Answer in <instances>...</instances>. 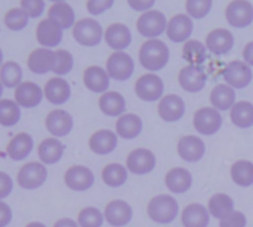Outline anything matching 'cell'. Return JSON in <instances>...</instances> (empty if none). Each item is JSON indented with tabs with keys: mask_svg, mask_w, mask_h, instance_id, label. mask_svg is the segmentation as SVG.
Returning <instances> with one entry per match:
<instances>
[{
	"mask_svg": "<svg viewBox=\"0 0 253 227\" xmlns=\"http://www.w3.org/2000/svg\"><path fill=\"white\" fill-rule=\"evenodd\" d=\"M138 56H139L141 65L145 69L151 72H157L168 65L170 52L165 41L154 38V40H147L142 43V46L139 47Z\"/></svg>",
	"mask_w": 253,
	"mask_h": 227,
	"instance_id": "1",
	"label": "cell"
},
{
	"mask_svg": "<svg viewBox=\"0 0 253 227\" xmlns=\"http://www.w3.org/2000/svg\"><path fill=\"white\" fill-rule=\"evenodd\" d=\"M147 213L154 223L170 225L179 214V205L172 195H157L150 201Z\"/></svg>",
	"mask_w": 253,
	"mask_h": 227,
	"instance_id": "2",
	"label": "cell"
},
{
	"mask_svg": "<svg viewBox=\"0 0 253 227\" xmlns=\"http://www.w3.org/2000/svg\"><path fill=\"white\" fill-rule=\"evenodd\" d=\"M104 34L105 31L102 30V25L93 18H83L77 21V24L73 28L74 40L84 47L98 46L104 38Z\"/></svg>",
	"mask_w": 253,
	"mask_h": 227,
	"instance_id": "3",
	"label": "cell"
},
{
	"mask_svg": "<svg viewBox=\"0 0 253 227\" xmlns=\"http://www.w3.org/2000/svg\"><path fill=\"white\" fill-rule=\"evenodd\" d=\"M168 25H169V21L166 19L163 12L156 10V9L142 13L136 21L138 32L148 40H154L160 37L165 31H168Z\"/></svg>",
	"mask_w": 253,
	"mask_h": 227,
	"instance_id": "4",
	"label": "cell"
},
{
	"mask_svg": "<svg viewBox=\"0 0 253 227\" xmlns=\"http://www.w3.org/2000/svg\"><path fill=\"white\" fill-rule=\"evenodd\" d=\"M18 185L25 191H36L44 185L47 180V168L42 162L24 164L16 176Z\"/></svg>",
	"mask_w": 253,
	"mask_h": 227,
	"instance_id": "5",
	"label": "cell"
},
{
	"mask_svg": "<svg viewBox=\"0 0 253 227\" xmlns=\"http://www.w3.org/2000/svg\"><path fill=\"white\" fill-rule=\"evenodd\" d=\"M135 93L141 100L156 102L163 99L165 83L157 74H144L135 84Z\"/></svg>",
	"mask_w": 253,
	"mask_h": 227,
	"instance_id": "6",
	"label": "cell"
},
{
	"mask_svg": "<svg viewBox=\"0 0 253 227\" xmlns=\"http://www.w3.org/2000/svg\"><path fill=\"white\" fill-rule=\"evenodd\" d=\"M107 72L116 81H126L135 71V62L126 52H114L107 59Z\"/></svg>",
	"mask_w": 253,
	"mask_h": 227,
	"instance_id": "7",
	"label": "cell"
},
{
	"mask_svg": "<svg viewBox=\"0 0 253 227\" xmlns=\"http://www.w3.org/2000/svg\"><path fill=\"white\" fill-rule=\"evenodd\" d=\"M193 124L199 133H202L205 136H212L221 130L222 115L215 108L205 106V108H200L196 111L194 118H193Z\"/></svg>",
	"mask_w": 253,
	"mask_h": 227,
	"instance_id": "8",
	"label": "cell"
},
{
	"mask_svg": "<svg viewBox=\"0 0 253 227\" xmlns=\"http://www.w3.org/2000/svg\"><path fill=\"white\" fill-rule=\"evenodd\" d=\"M222 77L225 80V83L233 87V89H245L251 84L253 78L252 68L249 64H246L245 61H231L224 72Z\"/></svg>",
	"mask_w": 253,
	"mask_h": 227,
	"instance_id": "9",
	"label": "cell"
},
{
	"mask_svg": "<svg viewBox=\"0 0 253 227\" xmlns=\"http://www.w3.org/2000/svg\"><path fill=\"white\" fill-rule=\"evenodd\" d=\"M157 165L154 152L145 148H138L132 151L126 158V168L136 176H144L151 173Z\"/></svg>",
	"mask_w": 253,
	"mask_h": 227,
	"instance_id": "10",
	"label": "cell"
},
{
	"mask_svg": "<svg viewBox=\"0 0 253 227\" xmlns=\"http://www.w3.org/2000/svg\"><path fill=\"white\" fill-rule=\"evenodd\" d=\"M64 182L68 189L74 192H86L95 183V176L90 168L84 165H73L65 171Z\"/></svg>",
	"mask_w": 253,
	"mask_h": 227,
	"instance_id": "11",
	"label": "cell"
},
{
	"mask_svg": "<svg viewBox=\"0 0 253 227\" xmlns=\"http://www.w3.org/2000/svg\"><path fill=\"white\" fill-rule=\"evenodd\" d=\"M44 126L53 137L59 139V137H65L71 133V130L74 127V120H73L71 114H68L64 109H53L47 114V117L44 120Z\"/></svg>",
	"mask_w": 253,
	"mask_h": 227,
	"instance_id": "12",
	"label": "cell"
},
{
	"mask_svg": "<svg viewBox=\"0 0 253 227\" xmlns=\"http://www.w3.org/2000/svg\"><path fill=\"white\" fill-rule=\"evenodd\" d=\"M227 22L236 28H246L253 22V4L245 0L231 1L225 9Z\"/></svg>",
	"mask_w": 253,
	"mask_h": 227,
	"instance_id": "13",
	"label": "cell"
},
{
	"mask_svg": "<svg viewBox=\"0 0 253 227\" xmlns=\"http://www.w3.org/2000/svg\"><path fill=\"white\" fill-rule=\"evenodd\" d=\"M15 102L24 109H33L40 105L44 97V92L33 81H22L15 89Z\"/></svg>",
	"mask_w": 253,
	"mask_h": 227,
	"instance_id": "14",
	"label": "cell"
},
{
	"mask_svg": "<svg viewBox=\"0 0 253 227\" xmlns=\"http://www.w3.org/2000/svg\"><path fill=\"white\" fill-rule=\"evenodd\" d=\"M105 220L110 226L125 227L127 226L133 217V210L130 204H127L123 199H114L110 204H107L104 210Z\"/></svg>",
	"mask_w": 253,
	"mask_h": 227,
	"instance_id": "15",
	"label": "cell"
},
{
	"mask_svg": "<svg viewBox=\"0 0 253 227\" xmlns=\"http://www.w3.org/2000/svg\"><path fill=\"white\" fill-rule=\"evenodd\" d=\"M178 155L187 162H199L206 154V145L199 136H184L176 145Z\"/></svg>",
	"mask_w": 253,
	"mask_h": 227,
	"instance_id": "16",
	"label": "cell"
},
{
	"mask_svg": "<svg viewBox=\"0 0 253 227\" xmlns=\"http://www.w3.org/2000/svg\"><path fill=\"white\" fill-rule=\"evenodd\" d=\"M62 37H64V30L49 18L40 21L36 28V38L44 49H52L59 46Z\"/></svg>",
	"mask_w": 253,
	"mask_h": 227,
	"instance_id": "17",
	"label": "cell"
},
{
	"mask_svg": "<svg viewBox=\"0 0 253 227\" xmlns=\"http://www.w3.org/2000/svg\"><path fill=\"white\" fill-rule=\"evenodd\" d=\"M205 44H206L208 50L216 56L228 55L234 47V35L230 30L216 28L208 34Z\"/></svg>",
	"mask_w": 253,
	"mask_h": 227,
	"instance_id": "18",
	"label": "cell"
},
{
	"mask_svg": "<svg viewBox=\"0 0 253 227\" xmlns=\"http://www.w3.org/2000/svg\"><path fill=\"white\" fill-rule=\"evenodd\" d=\"M104 40L108 47H111L116 52H123L126 50L130 43H132V32L130 28L125 24L114 22L110 27H107Z\"/></svg>",
	"mask_w": 253,
	"mask_h": 227,
	"instance_id": "19",
	"label": "cell"
},
{
	"mask_svg": "<svg viewBox=\"0 0 253 227\" xmlns=\"http://www.w3.org/2000/svg\"><path fill=\"white\" fill-rule=\"evenodd\" d=\"M179 86L188 93H199L205 89L208 83L206 72L199 66H184L178 74Z\"/></svg>",
	"mask_w": 253,
	"mask_h": 227,
	"instance_id": "20",
	"label": "cell"
},
{
	"mask_svg": "<svg viewBox=\"0 0 253 227\" xmlns=\"http://www.w3.org/2000/svg\"><path fill=\"white\" fill-rule=\"evenodd\" d=\"M194 25H193V19L188 15L184 13H178L175 15L168 25V38L172 40L173 43H187L191 38Z\"/></svg>",
	"mask_w": 253,
	"mask_h": 227,
	"instance_id": "21",
	"label": "cell"
},
{
	"mask_svg": "<svg viewBox=\"0 0 253 227\" xmlns=\"http://www.w3.org/2000/svg\"><path fill=\"white\" fill-rule=\"evenodd\" d=\"M55 62H56V53L53 50H49L44 47L33 50L27 59L28 69L34 74H39V75H43V74H47L49 71H53Z\"/></svg>",
	"mask_w": 253,
	"mask_h": 227,
	"instance_id": "22",
	"label": "cell"
},
{
	"mask_svg": "<svg viewBox=\"0 0 253 227\" xmlns=\"http://www.w3.org/2000/svg\"><path fill=\"white\" fill-rule=\"evenodd\" d=\"M159 115L166 123H176L185 115V102L178 95H166L159 102Z\"/></svg>",
	"mask_w": 253,
	"mask_h": 227,
	"instance_id": "23",
	"label": "cell"
},
{
	"mask_svg": "<svg viewBox=\"0 0 253 227\" xmlns=\"http://www.w3.org/2000/svg\"><path fill=\"white\" fill-rule=\"evenodd\" d=\"M44 97L52 105H64L71 97V86L62 77H52L44 84Z\"/></svg>",
	"mask_w": 253,
	"mask_h": 227,
	"instance_id": "24",
	"label": "cell"
},
{
	"mask_svg": "<svg viewBox=\"0 0 253 227\" xmlns=\"http://www.w3.org/2000/svg\"><path fill=\"white\" fill-rule=\"evenodd\" d=\"M83 84L86 86L87 90L93 93H107L110 87V75L107 69L98 65H92L84 69L83 72Z\"/></svg>",
	"mask_w": 253,
	"mask_h": 227,
	"instance_id": "25",
	"label": "cell"
},
{
	"mask_svg": "<svg viewBox=\"0 0 253 227\" xmlns=\"http://www.w3.org/2000/svg\"><path fill=\"white\" fill-rule=\"evenodd\" d=\"M117 143L119 136L111 130H98L89 139V148L96 155H110L116 151Z\"/></svg>",
	"mask_w": 253,
	"mask_h": 227,
	"instance_id": "26",
	"label": "cell"
},
{
	"mask_svg": "<svg viewBox=\"0 0 253 227\" xmlns=\"http://www.w3.org/2000/svg\"><path fill=\"white\" fill-rule=\"evenodd\" d=\"M64 152H65V146L56 137H49L42 140L37 148V155L40 158V162L44 165H53L59 162L61 158L64 157Z\"/></svg>",
	"mask_w": 253,
	"mask_h": 227,
	"instance_id": "27",
	"label": "cell"
},
{
	"mask_svg": "<svg viewBox=\"0 0 253 227\" xmlns=\"http://www.w3.org/2000/svg\"><path fill=\"white\" fill-rule=\"evenodd\" d=\"M33 148H34L33 137L28 133H18L7 143L6 154L12 161H22L33 152Z\"/></svg>",
	"mask_w": 253,
	"mask_h": 227,
	"instance_id": "28",
	"label": "cell"
},
{
	"mask_svg": "<svg viewBox=\"0 0 253 227\" xmlns=\"http://www.w3.org/2000/svg\"><path fill=\"white\" fill-rule=\"evenodd\" d=\"M165 185L169 189V192H173V194H185L193 186V176L185 168H181V167L170 168L166 173Z\"/></svg>",
	"mask_w": 253,
	"mask_h": 227,
	"instance_id": "29",
	"label": "cell"
},
{
	"mask_svg": "<svg viewBox=\"0 0 253 227\" xmlns=\"http://www.w3.org/2000/svg\"><path fill=\"white\" fill-rule=\"evenodd\" d=\"M211 213L202 204H190L181 214V222L184 227H208L211 223Z\"/></svg>",
	"mask_w": 253,
	"mask_h": 227,
	"instance_id": "30",
	"label": "cell"
},
{
	"mask_svg": "<svg viewBox=\"0 0 253 227\" xmlns=\"http://www.w3.org/2000/svg\"><path fill=\"white\" fill-rule=\"evenodd\" d=\"M47 18L55 21L62 30L74 28L76 22V12L71 7L70 3L67 1H55L49 9H47Z\"/></svg>",
	"mask_w": 253,
	"mask_h": 227,
	"instance_id": "31",
	"label": "cell"
},
{
	"mask_svg": "<svg viewBox=\"0 0 253 227\" xmlns=\"http://www.w3.org/2000/svg\"><path fill=\"white\" fill-rule=\"evenodd\" d=\"M142 129H144L142 120L136 114H125L116 123L117 136L126 140L136 139L142 133Z\"/></svg>",
	"mask_w": 253,
	"mask_h": 227,
	"instance_id": "32",
	"label": "cell"
},
{
	"mask_svg": "<svg viewBox=\"0 0 253 227\" xmlns=\"http://www.w3.org/2000/svg\"><path fill=\"white\" fill-rule=\"evenodd\" d=\"M211 103L216 111H231L236 102V90L228 84H218L211 92Z\"/></svg>",
	"mask_w": 253,
	"mask_h": 227,
	"instance_id": "33",
	"label": "cell"
},
{
	"mask_svg": "<svg viewBox=\"0 0 253 227\" xmlns=\"http://www.w3.org/2000/svg\"><path fill=\"white\" fill-rule=\"evenodd\" d=\"M99 109L107 117H122L126 111V100L119 92H107L99 97Z\"/></svg>",
	"mask_w": 253,
	"mask_h": 227,
	"instance_id": "34",
	"label": "cell"
},
{
	"mask_svg": "<svg viewBox=\"0 0 253 227\" xmlns=\"http://www.w3.org/2000/svg\"><path fill=\"white\" fill-rule=\"evenodd\" d=\"M208 210L213 219H218L219 222L228 219L236 210H234V199L227 194H215L209 199Z\"/></svg>",
	"mask_w": 253,
	"mask_h": 227,
	"instance_id": "35",
	"label": "cell"
},
{
	"mask_svg": "<svg viewBox=\"0 0 253 227\" xmlns=\"http://www.w3.org/2000/svg\"><path fill=\"white\" fill-rule=\"evenodd\" d=\"M208 56V47L199 40H190L182 47V58L188 62L190 66H199L205 64Z\"/></svg>",
	"mask_w": 253,
	"mask_h": 227,
	"instance_id": "36",
	"label": "cell"
},
{
	"mask_svg": "<svg viewBox=\"0 0 253 227\" xmlns=\"http://www.w3.org/2000/svg\"><path fill=\"white\" fill-rule=\"evenodd\" d=\"M231 121L239 129H249L253 126V103L248 100L237 102L230 111Z\"/></svg>",
	"mask_w": 253,
	"mask_h": 227,
	"instance_id": "37",
	"label": "cell"
},
{
	"mask_svg": "<svg viewBox=\"0 0 253 227\" xmlns=\"http://www.w3.org/2000/svg\"><path fill=\"white\" fill-rule=\"evenodd\" d=\"M0 80L1 86L7 89H16L22 83V68L15 61L3 62L0 68Z\"/></svg>",
	"mask_w": 253,
	"mask_h": 227,
	"instance_id": "38",
	"label": "cell"
},
{
	"mask_svg": "<svg viewBox=\"0 0 253 227\" xmlns=\"http://www.w3.org/2000/svg\"><path fill=\"white\" fill-rule=\"evenodd\" d=\"M231 179L240 188H249L253 185V162L240 160L231 167Z\"/></svg>",
	"mask_w": 253,
	"mask_h": 227,
	"instance_id": "39",
	"label": "cell"
},
{
	"mask_svg": "<svg viewBox=\"0 0 253 227\" xmlns=\"http://www.w3.org/2000/svg\"><path fill=\"white\" fill-rule=\"evenodd\" d=\"M129 170L123 167L122 164H108L102 170V180L110 188H120L127 182Z\"/></svg>",
	"mask_w": 253,
	"mask_h": 227,
	"instance_id": "40",
	"label": "cell"
},
{
	"mask_svg": "<svg viewBox=\"0 0 253 227\" xmlns=\"http://www.w3.org/2000/svg\"><path fill=\"white\" fill-rule=\"evenodd\" d=\"M21 120V106L15 100H0V124L3 127H12Z\"/></svg>",
	"mask_w": 253,
	"mask_h": 227,
	"instance_id": "41",
	"label": "cell"
},
{
	"mask_svg": "<svg viewBox=\"0 0 253 227\" xmlns=\"http://www.w3.org/2000/svg\"><path fill=\"white\" fill-rule=\"evenodd\" d=\"M3 21L10 31H21L28 25L30 15L22 7H12L6 12Z\"/></svg>",
	"mask_w": 253,
	"mask_h": 227,
	"instance_id": "42",
	"label": "cell"
},
{
	"mask_svg": "<svg viewBox=\"0 0 253 227\" xmlns=\"http://www.w3.org/2000/svg\"><path fill=\"white\" fill-rule=\"evenodd\" d=\"M105 220L104 213L95 207H86L79 213L77 223L80 227H102Z\"/></svg>",
	"mask_w": 253,
	"mask_h": 227,
	"instance_id": "43",
	"label": "cell"
},
{
	"mask_svg": "<svg viewBox=\"0 0 253 227\" xmlns=\"http://www.w3.org/2000/svg\"><path fill=\"white\" fill-rule=\"evenodd\" d=\"M213 1L212 0H188L185 3V9L190 18L194 19H202L209 15L212 10Z\"/></svg>",
	"mask_w": 253,
	"mask_h": 227,
	"instance_id": "44",
	"label": "cell"
},
{
	"mask_svg": "<svg viewBox=\"0 0 253 227\" xmlns=\"http://www.w3.org/2000/svg\"><path fill=\"white\" fill-rule=\"evenodd\" d=\"M55 53H56V62H55V68H53V74H56V77H62V75L71 72V69L74 66L73 55L64 49H59Z\"/></svg>",
	"mask_w": 253,
	"mask_h": 227,
	"instance_id": "45",
	"label": "cell"
},
{
	"mask_svg": "<svg viewBox=\"0 0 253 227\" xmlns=\"http://www.w3.org/2000/svg\"><path fill=\"white\" fill-rule=\"evenodd\" d=\"M19 7H22L30 15V18H39L43 15L46 3L43 0H22Z\"/></svg>",
	"mask_w": 253,
	"mask_h": 227,
	"instance_id": "46",
	"label": "cell"
},
{
	"mask_svg": "<svg viewBox=\"0 0 253 227\" xmlns=\"http://www.w3.org/2000/svg\"><path fill=\"white\" fill-rule=\"evenodd\" d=\"M114 4L113 0H89L86 1V9L90 15H101L104 13L105 10L111 9Z\"/></svg>",
	"mask_w": 253,
	"mask_h": 227,
	"instance_id": "47",
	"label": "cell"
},
{
	"mask_svg": "<svg viewBox=\"0 0 253 227\" xmlns=\"http://www.w3.org/2000/svg\"><path fill=\"white\" fill-rule=\"evenodd\" d=\"M248 226V219L245 213L242 211H234L228 219L219 222V227H246Z\"/></svg>",
	"mask_w": 253,
	"mask_h": 227,
	"instance_id": "48",
	"label": "cell"
},
{
	"mask_svg": "<svg viewBox=\"0 0 253 227\" xmlns=\"http://www.w3.org/2000/svg\"><path fill=\"white\" fill-rule=\"evenodd\" d=\"M12 189H13V183H12L10 176L7 173L1 171L0 173V199L1 201L6 199L10 195Z\"/></svg>",
	"mask_w": 253,
	"mask_h": 227,
	"instance_id": "49",
	"label": "cell"
},
{
	"mask_svg": "<svg viewBox=\"0 0 253 227\" xmlns=\"http://www.w3.org/2000/svg\"><path fill=\"white\" fill-rule=\"evenodd\" d=\"M127 3H129V7H132L133 10L145 13V12L153 10V6L156 1L154 0H129Z\"/></svg>",
	"mask_w": 253,
	"mask_h": 227,
	"instance_id": "50",
	"label": "cell"
},
{
	"mask_svg": "<svg viewBox=\"0 0 253 227\" xmlns=\"http://www.w3.org/2000/svg\"><path fill=\"white\" fill-rule=\"evenodd\" d=\"M12 220V210L6 202H0V227H6Z\"/></svg>",
	"mask_w": 253,
	"mask_h": 227,
	"instance_id": "51",
	"label": "cell"
},
{
	"mask_svg": "<svg viewBox=\"0 0 253 227\" xmlns=\"http://www.w3.org/2000/svg\"><path fill=\"white\" fill-rule=\"evenodd\" d=\"M243 58H245V62H246V64H249L251 66H253V41H249V43L245 46Z\"/></svg>",
	"mask_w": 253,
	"mask_h": 227,
	"instance_id": "52",
	"label": "cell"
},
{
	"mask_svg": "<svg viewBox=\"0 0 253 227\" xmlns=\"http://www.w3.org/2000/svg\"><path fill=\"white\" fill-rule=\"evenodd\" d=\"M53 227H80L79 226V223L77 222H74V220H71V219H59Z\"/></svg>",
	"mask_w": 253,
	"mask_h": 227,
	"instance_id": "53",
	"label": "cell"
},
{
	"mask_svg": "<svg viewBox=\"0 0 253 227\" xmlns=\"http://www.w3.org/2000/svg\"><path fill=\"white\" fill-rule=\"evenodd\" d=\"M25 227H46L43 223H40V222H33V223H30V225H27Z\"/></svg>",
	"mask_w": 253,
	"mask_h": 227,
	"instance_id": "54",
	"label": "cell"
}]
</instances>
